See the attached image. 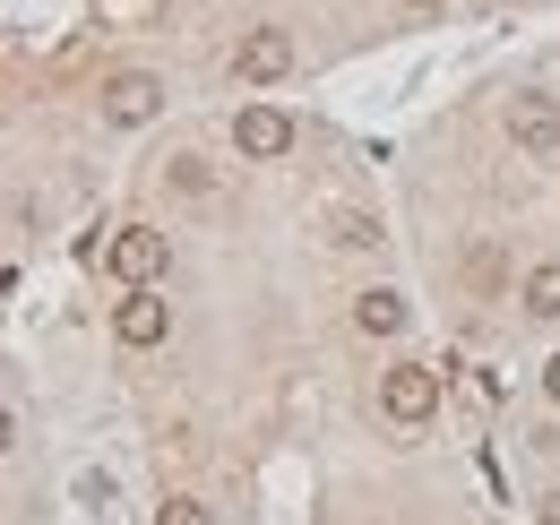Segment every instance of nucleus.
<instances>
[{"mask_svg": "<svg viewBox=\"0 0 560 525\" xmlns=\"http://www.w3.org/2000/svg\"><path fill=\"white\" fill-rule=\"evenodd\" d=\"M380 413L406 422V431L431 422V413H440V371H431V362H397V371L380 380Z\"/></svg>", "mask_w": 560, "mask_h": 525, "instance_id": "1", "label": "nucleus"}, {"mask_svg": "<svg viewBox=\"0 0 560 525\" xmlns=\"http://www.w3.org/2000/svg\"><path fill=\"white\" fill-rule=\"evenodd\" d=\"M164 259H173V250H164V233H155V224H121V233L104 242V267H113L121 284H155Z\"/></svg>", "mask_w": 560, "mask_h": 525, "instance_id": "2", "label": "nucleus"}, {"mask_svg": "<svg viewBox=\"0 0 560 525\" xmlns=\"http://www.w3.org/2000/svg\"><path fill=\"white\" fill-rule=\"evenodd\" d=\"M155 113H164V78L121 69V78L104 86V121H113V130H139V121H155Z\"/></svg>", "mask_w": 560, "mask_h": 525, "instance_id": "4", "label": "nucleus"}, {"mask_svg": "<svg viewBox=\"0 0 560 525\" xmlns=\"http://www.w3.org/2000/svg\"><path fill=\"white\" fill-rule=\"evenodd\" d=\"M328 242H346V250H371V242H380V224H371L362 207H337V215H328Z\"/></svg>", "mask_w": 560, "mask_h": 525, "instance_id": "9", "label": "nucleus"}, {"mask_svg": "<svg viewBox=\"0 0 560 525\" xmlns=\"http://www.w3.org/2000/svg\"><path fill=\"white\" fill-rule=\"evenodd\" d=\"M164 182H173V190H190V198H199V190H208V182H215V173H208V164H199V155H173V164H164Z\"/></svg>", "mask_w": 560, "mask_h": 525, "instance_id": "11", "label": "nucleus"}, {"mask_svg": "<svg viewBox=\"0 0 560 525\" xmlns=\"http://www.w3.org/2000/svg\"><path fill=\"white\" fill-rule=\"evenodd\" d=\"M526 311H535V319H560V259L526 276Z\"/></svg>", "mask_w": 560, "mask_h": 525, "instance_id": "10", "label": "nucleus"}, {"mask_svg": "<svg viewBox=\"0 0 560 525\" xmlns=\"http://www.w3.org/2000/svg\"><path fill=\"white\" fill-rule=\"evenodd\" d=\"M509 138L526 147V155H560V95H509Z\"/></svg>", "mask_w": 560, "mask_h": 525, "instance_id": "3", "label": "nucleus"}, {"mask_svg": "<svg viewBox=\"0 0 560 525\" xmlns=\"http://www.w3.org/2000/svg\"><path fill=\"white\" fill-rule=\"evenodd\" d=\"M544 525H560V491H552V500H544Z\"/></svg>", "mask_w": 560, "mask_h": 525, "instance_id": "15", "label": "nucleus"}, {"mask_svg": "<svg viewBox=\"0 0 560 525\" xmlns=\"http://www.w3.org/2000/svg\"><path fill=\"white\" fill-rule=\"evenodd\" d=\"M284 69H293V35H284V26H250V35L233 44V78H250V86H268Z\"/></svg>", "mask_w": 560, "mask_h": 525, "instance_id": "5", "label": "nucleus"}, {"mask_svg": "<svg viewBox=\"0 0 560 525\" xmlns=\"http://www.w3.org/2000/svg\"><path fill=\"white\" fill-rule=\"evenodd\" d=\"M415 9H440V0H415Z\"/></svg>", "mask_w": 560, "mask_h": 525, "instance_id": "16", "label": "nucleus"}, {"mask_svg": "<svg viewBox=\"0 0 560 525\" xmlns=\"http://www.w3.org/2000/svg\"><path fill=\"white\" fill-rule=\"evenodd\" d=\"M544 396H552V405H560V353H552V362H544Z\"/></svg>", "mask_w": 560, "mask_h": 525, "instance_id": "13", "label": "nucleus"}, {"mask_svg": "<svg viewBox=\"0 0 560 525\" xmlns=\"http://www.w3.org/2000/svg\"><path fill=\"white\" fill-rule=\"evenodd\" d=\"M233 147L268 164V155H284V147H293V121H284L277 104H242V113H233Z\"/></svg>", "mask_w": 560, "mask_h": 525, "instance_id": "7", "label": "nucleus"}, {"mask_svg": "<svg viewBox=\"0 0 560 525\" xmlns=\"http://www.w3.org/2000/svg\"><path fill=\"white\" fill-rule=\"evenodd\" d=\"M155 525H215V517H208V500H164Z\"/></svg>", "mask_w": 560, "mask_h": 525, "instance_id": "12", "label": "nucleus"}, {"mask_svg": "<svg viewBox=\"0 0 560 525\" xmlns=\"http://www.w3.org/2000/svg\"><path fill=\"white\" fill-rule=\"evenodd\" d=\"M9 440H18V413H9V405H0V457H9Z\"/></svg>", "mask_w": 560, "mask_h": 525, "instance_id": "14", "label": "nucleus"}, {"mask_svg": "<svg viewBox=\"0 0 560 525\" xmlns=\"http://www.w3.org/2000/svg\"><path fill=\"white\" fill-rule=\"evenodd\" d=\"M406 319H415V311H406V293H388V284H371V293L353 302V328L362 336H397Z\"/></svg>", "mask_w": 560, "mask_h": 525, "instance_id": "8", "label": "nucleus"}, {"mask_svg": "<svg viewBox=\"0 0 560 525\" xmlns=\"http://www.w3.org/2000/svg\"><path fill=\"white\" fill-rule=\"evenodd\" d=\"M113 336H121V345H164V336H173V302H164L155 284H130V302L113 311Z\"/></svg>", "mask_w": 560, "mask_h": 525, "instance_id": "6", "label": "nucleus"}]
</instances>
